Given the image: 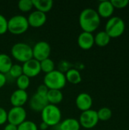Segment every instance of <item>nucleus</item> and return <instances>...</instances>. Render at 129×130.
Returning a JSON list of instances; mask_svg holds the SVG:
<instances>
[{
	"label": "nucleus",
	"instance_id": "nucleus-31",
	"mask_svg": "<svg viewBox=\"0 0 129 130\" xmlns=\"http://www.w3.org/2000/svg\"><path fill=\"white\" fill-rule=\"evenodd\" d=\"M6 122H8V112L0 107V126L4 125Z\"/></svg>",
	"mask_w": 129,
	"mask_h": 130
},
{
	"label": "nucleus",
	"instance_id": "nucleus-11",
	"mask_svg": "<svg viewBox=\"0 0 129 130\" xmlns=\"http://www.w3.org/2000/svg\"><path fill=\"white\" fill-rule=\"evenodd\" d=\"M49 104L46 96L34 94L29 101V107L34 112L41 113L42 110Z\"/></svg>",
	"mask_w": 129,
	"mask_h": 130
},
{
	"label": "nucleus",
	"instance_id": "nucleus-10",
	"mask_svg": "<svg viewBox=\"0 0 129 130\" xmlns=\"http://www.w3.org/2000/svg\"><path fill=\"white\" fill-rule=\"evenodd\" d=\"M23 75L27 76L28 78H34L37 76L41 72L40 63L39 61L34 59L33 58L23 63L22 66Z\"/></svg>",
	"mask_w": 129,
	"mask_h": 130
},
{
	"label": "nucleus",
	"instance_id": "nucleus-16",
	"mask_svg": "<svg viewBox=\"0 0 129 130\" xmlns=\"http://www.w3.org/2000/svg\"><path fill=\"white\" fill-rule=\"evenodd\" d=\"M114 7L110 1H101L97 7V13L100 18H110L114 12Z\"/></svg>",
	"mask_w": 129,
	"mask_h": 130
},
{
	"label": "nucleus",
	"instance_id": "nucleus-27",
	"mask_svg": "<svg viewBox=\"0 0 129 130\" xmlns=\"http://www.w3.org/2000/svg\"><path fill=\"white\" fill-rule=\"evenodd\" d=\"M11 77L14 78H17L21 75H23V70H22V66H20L19 64H13L11 68L10 69L8 73Z\"/></svg>",
	"mask_w": 129,
	"mask_h": 130
},
{
	"label": "nucleus",
	"instance_id": "nucleus-26",
	"mask_svg": "<svg viewBox=\"0 0 129 130\" xmlns=\"http://www.w3.org/2000/svg\"><path fill=\"white\" fill-rule=\"evenodd\" d=\"M18 9L22 12H29L33 8L32 0H21L17 3Z\"/></svg>",
	"mask_w": 129,
	"mask_h": 130
},
{
	"label": "nucleus",
	"instance_id": "nucleus-30",
	"mask_svg": "<svg viewBox=\"0 0 129 130\" xmlns=\"http://www.w3.org/2000/svg\"><path fill=\"white\" fill-rule=\"evenodd\" d=\"M8 31V20L0 14V35L5 34Z\"/></svg>",
	"mask_w": 129,
	"mask_h": 130
},
{
	"label": "nucleus",
	"instance_id": "nucleus-2",
	"mask_svg": "<svg viewBox=\"0 0 129 130\" xmlns=\"http://www.w3.org/2000/svg\"><path fill=\"white\" fill-rule=\"evenodd\" d=\"M66 83L67 81L65 74L62 71L56 69L46 74L43 78V84L49 88V90L61 91L65 88Z\"/></svg>",
	"mask_w": 129,
	"mask_h": 130
},
{
	"label": "nucleus",
	"instance_id": "nucleus-34",
	"mask_svg": "<svg viewBox=\"0 0 129 130\" xmlns=\"http://www.w3.org/2000/svg\"><path fill=\"white\" fill-rule=\"evenodd\" d=\"M4 130H17V126H14V125H12V124H10V123H8L5 126Z\"/></svg>",
	"mask_w": 129,
	"mask_h": 130
},
{
	"label": "nucleus",
	"instance_id": "nucleus-9",
	"mask_svg": "<svg viewBox=\"0 0 129 130\" xmlns=\"http://www.w3.org/2000/svg\"><path fill=\"white\" fill-rule=\"evenodd\" d=\"M27 112L24 107H12L8 112V122L10 124L18 126L26 120Z\"/></svg>",
	"mask_w": 129,
	"mask_h": 130
},
{
	"label": "nucleus",
	"instance_id": "nucleus-5",
	"mask_svg": "<svg viewBox=\"0 0 129 130\" xmlns=\"http://www.w3.org/2000/svg\"><path fill=\"white\" fill-rule=\"evenodd\" d=\"M11 55L15 60L24 63L33 59L32 47L25 43H17L12 46Z\"/></svg>",
	"mask_w": 129,
	"mask_h": 130
},
{
	"label": "nucleus",
	"instance_id": "nucleus-14",
	"mask_svg": "<svg viewBox=\"0 0 129 130\" xmlns=\"http://www.w3.org/2000/svg\"><path fill=\"white\" fill-rule=\"evenodd\" d=\"M76 107L81 112L90 110L93 105V98L92 97L85 92L80 93L75 100Z\"/></svg>",
	"mask_w": 129,
	"mask_h": 130
},
{
	"label": "nucleus",
	"instance_id": "nucleus-21",
	"mask_svg": "<svg viewBox=\"0 0 129 130\" xmlns=\"http://www.w3.org/2000/svg\"><path fill=\"white\" fill-rule=\"evenodd\" d=\"M49 104L58 105L63 100V94L59 90H49L46 95Z\"/></svg>",
	"mask_w": 129,
	"mask_h": 130
},
{
	"label": "nucleus",
	"instance_id": "nucleus-12",
	"mask_svg": "<svg viewBox=\"0 0 129 130\" xmlns=\"http://www.w3.org/2000/svg\"><path fill=\"white\" fill-rule=\"evenodd\" d=\"M28 94L26 91L17 89L10 96V103L12 107H23L28 101Z\"/></svg>",
	"mask_w": 129,
	"mask_h": 130
},
{
	"label": "nucleus",
	"instance_id": "nucleus-36",
	"mask_svg": "<svg viewBox=\"0 0 129 130\" xmlns=\"http://www.w3.org/2000/svg\"><path fill=\"white\" fill-rule=\"evenodd\" d=\"M56 130H60V129H56Z\"/></svg>",
	"mask_w": 129,
	"mask_h": 130
},
{
	"label": "nucleus",
	"instance_id": "nucleus-17",
	"mask_svg": "<svg viewBox=\"0 0 129 130\" xmlns=\"http://www.w3.org/2000/svg\"><path fill=\"white\" fill-rule=\"evenodd\" d=\"M33 8L36 11L46 14L49 12L53 6V2L52 0H32Z\"/></svg>",
	"mask_w": 129,
	"mask_h": 130
},
{
	"label": "nucleus",
	"instance_id": "nucleus-7",
	"mask_svg": "<svg viewBox=\"0 0 129 130\" xmlns=\"http://www.w3.org/2000/svg\"><path fill=\"white\" fill-rule=\"evenodd\" d=\"M78 121L81 127H83L86 129H91L97 125L100 120L97 116V112L90 109L81 112Z\"/></svg>",
	"mask_w": 129,
	"mask_h": 130
},
{
	"label": "nucleus",
	"instance_id": "nucleus-4",
	"mask_svg": "<svg viewBox=\"0 0 129 130\" xmlns=\"http://www.w3.org/2000/svg\"><path fill=\"white\" fill-rule=\"evenodd\" d=\"M29 28L27 18L21 14L11 17L8 20V31L14 35H20L25 33Z\"/></svg>",
	"mask_w": 129,
	"mask_h": 130
},
{
	"label": "nucleus",
	"instance_id": "nucleus-18",
	"mask_svg": "<svg viewBox=\"0 0 129 130\" xmlns=\"http://www.w3.org/2000/svg\"><path fill=\"white\" fill-rule=\"evenodd\" d=\"M81 125L79 121L75 118H67L59 123L60 130H80Z\"/></svg>",
	"mask_w": 129,
	"mask_h": 130
},
{
	"label": "nucleus",
	"instance_id": "nucleus-22",
	"mask_svg": "<svg viewBox=\"0 0 129 130\" xmlns=\"http://www.w3.org/2000/svg\"><path fill=\"white\" fill-rule=\"evenodd\" d=\"M110 37L106 34L105 30H102L98 32L94 36V44L98 46L103 47L107 46L110 42Z\"/></svg>",
	"mask_w": 129,
	"mask_h": 130
},
{
	"label": "nucleus",
	"instance_id": "nucleus-23",
	"mask_svg": "<svg viewBox=\"0 0 129 130\" xmlns=\"http://www.w3.org/2000/svg\"><path fill=\"white\" fill-rule=\"evenodd\" d=\"M40 63L41 72H43L46 74L49 73V72H52L53 70H55V63H54L53 60L51 59L50 58L46 59L40 62Z\"/></svg>",
	"mask_w": 129,
	"mask_h": 130
},
{
	"label": "nucleus",
	"instance_id": "nucleus-33",
	"mask_svg": "<svg viewBox=\"0 0 129 130\" xmlns=\"http://www.w3.org/2000/svg\"><path fill=\"white\" fill-rule=\"evenodd\" d=\"M6 82H7L6 75L2 73H0V88H3L5 85Z\"/></svg>",
	"mask_w": 129,
	"mask_h": 130
},
{
	"label": "nucleus",
	"instance_id": "nucleus-29",
	"mask_svg": "<svg viewBox=\"0 0 129 130\" xmlns=\"http://www.w3.org/2000/svg\"><path fill=\"white\" fill-rule=\"evenodd\" d=\"M114 8L122 9L126 8L129 4L128 0H111L110 1Z\"/></svg>",
	"mask_w": 129,
	"mask_h": 130
},
{
	"label": "nucleus",
	"instance_id": "nucleus-24",
	"mask_svg": "<svg viewBox=\"0 0 129 130\" xmlns=\"http://www.w3.org/2000/svg\"><path fill=\"white\" fill-rule=\"evenodd\" d=\"M30 84V78L24 75H21L20 77H18L16 79V85L17 87V89L26 91Z\"/></svg>",
	"mask_w": 129,
	"mask_h": 130
},
{
	"label": "nucleus",
	"instance_id": "nucleus-8",
	"mask_svg": "<svg viewBox=\"0 0 129 130\" xmlns=\"http://www.w3.org/2000/svg\"><path fill=\"white\" fill-rule=\"evenodd\" d=\"M33 58L39 62L49 58L51 53V46L46 41H39L32 47Z\"/></svg>",
	"mask_w": 129,
	"mask_h": 130
},
{
	"label": "nucleus",
	"instance_id": "nucleus-28",
	"mask_svg": "<svg viewBox=\"0 0 129 130\" xmlns=\"http://www.w3.org/2000/svg\"><path fill=\"white\" fill-rule=\"evenodd\" d=\"M17 130H38V127L34 122L25 120L17 126Z\"/></svg>",
	"mask_w": 129,
	"mask_h": 130
},
{
	"label": "nucleus",
	"instance_id": "nucleus-3",
	"mask_svg": "<svg viewBox=\"0 0 129 130\" xmlns=\"http://www.w3.org/2000/svg\"><path fill=\"white\" fill-rule=\"evenodd\" d=\"M41 119L49 126H55L61 123L62 111L58 106L48 104L41 112Z\"/></svg>",
	"mask_w": 129,
	"mask_h": 130
},
{
	"label": "nucleus",
	"instance_id": "nucleus-19",
	"mask_svg": "<svg viewBox=\"0 0 129 130\" xmlns=\"http://www.w3.org/2000/svg\"><path fill=\"white\" fill-rule=\"evenodd\" d=\"M66 81L72 85H78L81 83L82 78L80 72L76 69H70L66 71L65 74Z\"/></svg>",
	"mask_w": 129,
	"mask_h": 130
},
{
	"label": "nucleus",
	"instance_id": "nucleus-20",
	"mask_svg": "<svg viewBox=\"0 0 129 130\" xmlns=\"http://www.w3.org/2000/svg\"><path fill=\"white\" fill-rule=\"evenodd\" d=\"M12 66L11 58L5 53H0V73L4 75L8 74Z\"/></svg>",
	"mask_w": 129,
	"mask_h": 130
},
{
	"label": "nucleus",
	"instance_id": "nucleus-15",
	"mask_svg": "<svg viewBox=\"0 0 129 130\" xmlns=\"http://www.w3.org/2000/svg\"><path fill=\"white\" fill-rule=\"evenodd\" d=\"M78 45L84 50H90L94 45V36L91 33L82 31L78 37Z\"/></svg>",
	"mask_w": 129,
	"mask_h": 130
},
{
	"label": "nucleus",
	"instance_id": "nucleus-6",
	"mask_svg": "<svg viewBox=\"0 0 129 130\" xmlns=\"http://www.w3.org/2000/svg\"><path fill=\"white\" fill-rule=\"evenodd\" d=\"M125 30V24L120 17L114 16L109 18L106 25L105 31L110 38H118L121 37Z\"/></svg>",
	"mask_w": 129,
	"mask_h": 130
},
{
	"label": "nucleus",
	"instance_id": "nucleus-32",
	"mask_svg": "<svg viewBox=\"0 0 129 130\" xmlns=\"http://www.w3.org/2000/svg\"><path fill=\"white\" fill-rule=\"evenodd\" d=\"M48 91H49V88L44 84H43V85H40L38 86L36 93H37L40 95H43V96H46Z\"/></svg>",
	"mask_w": 129,
	"mask_h": 130
},
{
	"label": "nucleus",
	"instance_id": "nucleus-1",
	"mask_svg": "<svg viewBox=\"0 0 129 130\" xmlns=\"http://www.w3.org/2000/svg\"><path fill=\"white\" fill-rule=\"evenodd\" d=\"M100 24V17L97 11L93 8L84 9L79 15V25L83 31L93 33Z\"/></svg>",
	"mask_w": 129,
	"mask_h": 130
},
{
	"label": "nucleus",
	"instance_id": "nucleus-25",
	"mask_svg": "<svg viewBox=\"0 0 129 130\" xmlns=\"http://www.w3.org/2000/svg\"><path fill=\"white\" fill-rule=\"evenodd\" d=\"M97 112L99 120L101 121H107L113 116V112L111 109H109V107H102Z\"/></svg>",
	"mask_w": 129,
	"mask_h": 130
},
{
	"label": "nucleus",
	"instance_id": "nucleus-13",
	"mask_svg": "<svg viewBox=\"0 0 129 130\" xmlns=\"http://www.w3.org/2000/svg\"><path fill=\"white\" fill-rule=\"evenodd\" d=\"M27 18L29 24V27L38 28L46 24L47 17L46 14L36 10L31 12Z\"/></svg>",
	"mask_w": 129,
	"mask_h": 130
},
{
	"label": "nucleus",
	"instance_id": "nucleus-35",
	"mask_svg": "<svg viewBox=\"0 0 129 130\" xmlns=\"http://www.w3.org/2000/svg\"><path fill=\"white\" fill-rule=\"evenodd\" d=\"M49 127V126L46 123H43V122H42V123H40V129L41 130H46Z\"/></svg>",
	"mask_w": 129,
	"mask_h": 130
}]
</instances>
